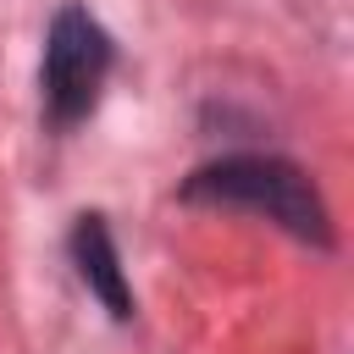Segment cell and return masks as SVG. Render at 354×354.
<instances>
[{"instance_id": "obj_3", "label": "cell", "mask_w": 354, "mask_h": 354, "mask_svg": "<svg viewBox=\"0 0 354 354\" xmlns=\"http://www.w3.org/2000/svg\"><path fill=\"white\" fill-rule=\"evenodd\" d=\"M72 254H77L83 282L105 299V310H111V315H133V293H127V277H122V266H116V243H111L105 216H83V221H77Z\"/></svg>"}, {"instance_id": "obj_1", "label": "cell", "mask_w": 354, "mask_h": 354, "mask_svg": "<svg viewBox=\"0 0 354 354\" xmlns=\"http://www.w3.org/2000/svg\"><path fill=\"white\" fill-rule=\"evenodd\" d=\"M183 194H188V199H205V205L254 210V216L288 227V232L304 238V243H332L326 205H321L315 183H310L293 160H277V155H227V160L194 171Z\"/></svg>"}, {"instance_id": "obj_2", "label": "cell", "mask_w": 354, "mask_h": 354, "mask_svg": "<svg viewBox=\"0 0 354 354\" xmlns=\"http://www.w3.org/2000/svg\"><path fill=\"white\" fill-rule=\"evenodd\" d=\"M105 72H111V33L83 6H61L44 33V66H39L50 122L55 127L83 122L105 88Z\"/></svg>"}]
</instances>
